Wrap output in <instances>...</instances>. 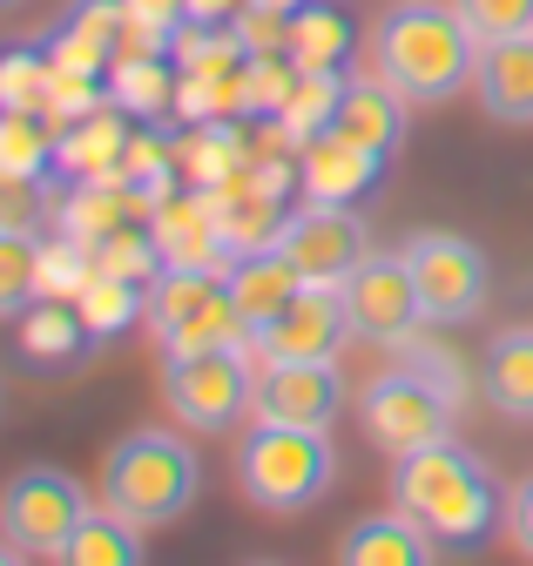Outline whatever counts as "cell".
<instances>
[{"mask_svg":"<svg viewBox=\"0 0 533 566\" xmlns=\"http://www.w3.org/2000/svg\"><path fill=\"white\" fill-rule=\"evenodd\" d=\"M452 405L459 391L432 371V365H398V371H378L365 391H358V418H365V439L391 459H406L432 439H452Z\"/></svg>","mask_w":533,"mask_h":566,"instance_id":"8992f818","label":"cell"},{"mask_svg":"<svg viewBox=\"0 0 533 566\" xmlns=\"http://www.w3.org/2000/svg\"><path fill=\"white\" fill-rule=\"evenodd\" d=\"M48 223V182L0 176V230H41Z\"/></svg>","mask_w":533,"mask_h":566,"instance_id":"d6a6232c","label":"cell"},{"mask_svg":"<svg viewBox=\"0 0 533 566\" xmlns=\"http://www.w3.org/2000/svg\"><path fill=\"white\" fill-rule=\"evenodd\" d=\"M243 8H250V0H189V21L196 28H230Z\"/></svg>","mask_w":533,"mask_h":566,"instance_id":"8d00e7d4","label":"cell"},{"mask_svg":"<svg viewBox=\"0 0 533 566\" xmlns=\"http://www.w3.org/2000/svg\"><path fill=\"white\" fill-rule=\"evenodd\" d=\"M338 297H345V324L352 337L365 344H412L419 324H426V304H419V283H412V263L406 250H372L345 283H338Z\"/></svg>","mask_w":533,"mask_h":566,"instance_id":"ba28073f","label":"cell"},{"mask_svg":"<svg viewBox=\"0 0 533 566\" xmlns=\"http://www.w3.org/2000/svg\"><path fill=\"white\" fill-rule=\"evenodd\" d=\"M473 95L493 122L526 128L533 122V34H506V41H480L473 61Z\"/></svg>","mask_w":533,"mask_h":566,"instance_id":"e0dca14e","label":"cell"},{"mask_svg":"<svg viewBox=\"0 0 533 566\" xmlns=\"http://www.w3.org/2000/svg\"><path fill=\"white\" fill-rule=\"evenodd\" d=\"M345 411V378L331 358H304V365H257V391H250V418H278V424H317L331 432V418Z\"/></svg>","mask_w":533,"mask_h":566,"instance_id":"4fadbf2b","label":"cell"},{"mask_svg":"<svg viewBox=\"0 0 533 566\" xmlns=\"http://www.w3.org/2000/svg\"><path fill=\"white\" fill-rule=\"evenodd\" d=\"M88 350V324L69 297H48V304H28L21 311V358L54 371V365H82Z\"/></svg>","mask_w":533,"mask_h":566,"instance_id":"603a6c76","label":"cell"},{"mask_svg":"<svg viewBox=\"0 0 533 566\" xmlns=\"http://www.w3.org/2000/svg\"><path fill=\"white\" fill-rule=\"evenodd\" d=\"M358 54V28L345 8H331V0H311V8L291 14V61L304 75H345V61Z\"/></svg>","mask_w":533,"mask_h":566,"instance_id":"44dd1931","label":"cell"},{"mask_svg":"<svg viewBox=\"0 0 533 566\" xmlns=\"http://www.w3.org/2000/svg\"><path fill=\"white\" fill-rule=\"evenodd\" d=\"M480 385L493 398V411L506 418H533V331L513 324L487 344V358H480Z\"/></svg>","mask_w":533,"mask_h":566,"instance_id":"cb8c5ba5","label":"cell"},{"mask_svg":"<svg viewBox=\"0 0 533 566\" xmlns=\"http://www.w3.org/2000/svg\"><path fill=\"white\" fill-rule=\"evenodd\" d=\"M203 492V459H196L176 432H128L108 459H102V506H115L136 526H169L196 506Z\"/></svg>","mask_w":533,"mask_h":566,"instance_id":"277c9868","label":"cell"},{"mask_svg":"<svg viewBox=\"0 0 533 566\" xmlns=\"http://www.w3.org/2000/svg\"><path fill=\"white\" fill-rule=\"evenodd\" d=\"M391 506L412 513L439 539V553H473L493 539V526H506L500 479L480 465V452L452 439H432L391 465Z\"/></svg>","mask_w":533,"mask_h":566,"instance_id":"6da1fadb","label":"cell"},{"mask_svg":"<svg viewBox=\"0 0 533 566\" xmlns=\"http://www.w3.org/2000/svg\"><path fill=\"white\" fill-rule=\"evenodd\" d=\"M128 8V21H143V28H156V34H182L189 28V0H122Z\"/></svg>","mask_w":533,"mask_h":566,"instance_id":"e575fe53","label":"cell"},{"mask_svg":"<svg viewBox=\"0 0 533 566\" xmlns=\"http://www.w3.org/2000/svg\"><path fill=\"white\" fill-rule=\"evenodd\" d=\"M82 513H88L82 479H69L61 465H28L8 485V500H0V533L34 559H61V546L82 526Z\"/></svg>","mask_w":533,"mask_h":566,"instance_id":"9c48e42d","label":"cell"},{"mask_svg":"<svg viewBox=\"0 0 533 566\" xmlns=\"http://www.w3.org/2000/svg\"><path fill=\"white\" fill-rule=\"evenodd\" d=\"M506 533H513V546L533 559V472L506 492Z\"/></svg>","mask_w":533,"mask_h":566,"instance_id":"d590c367","label":"cell"},{"mask_svg":"<svg viewBox=\"0 0 533 566\" xmlns=\"http://www.w3.org/2000/svg\"><path fill=\"white\" fill-rule=\"evenodd\" d=\"M163 391L169 411L189 424V432H230L237 418H250V350H196V358H169L163 365Z\"/></svg>","mask_w":533,"mask_h":566,"instance_id":"52a82bcc","label":"cell"},{"mask_svg":"<svg viewBox=\"0 0 533 566\" xmlns=\"http://www.w3.org/2000/svg\"><path fill=\"white\" fill-rule=\"evenodd\" d=\"M338 559L345 566H432L439 559V539L412 520V513H372L358 520L345 539H338Z\"/></svg>","mask_w":533,"mask_h":566,"instance_id":"d6986e66","label":"cell"},{"mask_svg":"<svg viewBox=\"0 0 533 566\" xmlns=\"http://www.w3.org/2000/svg\"><path fill=\"white\" fill-rule=\"evenodd\" d=\"M338 95H345V75H304V82L291 88V102L271 115L278 135H284V142H311V135H324L331 115H338Z\"/></svg>","mask_w":533,"mask_h":566,"instance_id":"f546056e","label":"cell"},{"mask_svg":"<svg viewBox=\"0 0 533 566\" xmlns=\"http://www.w3.org/2000/svg\"><path fill=\"white\" fill-rule=\"evenodd\" d=\"M54 149H61V176H82V182H88V176L115 169V163H122V149H128L122 108H115V102H102V108H88V115H75V122H61Z\"/></svg>","mask_w":533,"mask_h":566,"instance_id":"7402d4cb","label":"cell"},{"mask_svg":"<svg viewBox=\"0 0 533 566\" xmlns=\"http://www.w3.org/2000/svg\"><path fill=\"white\" fill-rule=\"evenodd\" d=\"M14 553H21V546H14V539H8V533H0V566H8V559H14Z\"/></svg>","mask_w":533,"mask_h":566,"instance_id":"f35d334b","label":"cell"},{"mask_svg":"<svg viewBox=\"0 0 533 566\" xmlns=\"http://www.w3.org/2000/svg\"><path fill=\"white\" fill-rule=\"evenodd\" d=\"M406 263H412V283H419L426 324H466V317H480V304H487V256L466 237L419 230V237H406Z\"/></svg>","mask_w":533,"mask_h":566,"instance_id":"30bf717a","label":"cell"},{"mask_svg":"<svg viewBox=\"0 0 533 566\" xmlns=\"http://www.w3.org/2000/svg\"><path fill=\"white\" fill-rule=\"evenodd\" d=\"M149 237H156V250H163L169 270H230L237 263L230 243H223L210 189H169L149 209Z\"/></svg>","mask_w":533,"mask_h":566,"instance_id":"5bb4252c","label":"cell"},{"mask_svg":"<svg viewBox=\"0 0 533 566\" xmlns=\"http://www.w3.org/2000/svg\"><path fill=\"white\" fill-rule=\"evenodd\" d=\"M278 250L297 263L304 283H331V291H338V283L372 256V237H365V223H358V209L304 202V209H291V217H284Z\"/></svg>","mask_w":533,"mask_h":566,"instance_id":"8fae6325","label":"cell"},{"mask_svg":"<svg viewBox=\"0 0 533 566\" xmlns=\"http://www.w3.org/2000/svg\"><path fill=\"white\" fill-rule=\"evenodd\" d=\"M480 34L459 21L452 0H398L372 28V67L406 95V102H452L473 88Z\"/></svg>","mask_w":533,"mask_h":566,"instance_id":"7a4b0ae2","label":"cell"},{"mask_svg":"<svg viewBox=\"0 0 533 566\" xmlns=\"http://www.w3.org/2000/svg\"><path fill=\"white\" fill-rule=\"evenodd\" d=\"M169 61L176 54H156V48H143V54H115V67H108V82H115V108L122 115H163L169 102H176V82L182 75H169Z\"/></svg>","mask_w":533,"mask_h":566,"instance_id":"484cf974","label":"cell"},{"mask_svg":"<svg viewBox=\"0 0 533 566\" xmlns=\"http://www.w3.org/2000/svg\"><path fill=\"white\" fill-rule=\"evenodd\" d=\"M459 21L480 41H506V34H533V0H452Z\"/></svg>","mask_w":533,"mask_h":566,"instance_id":"1f68e13d","label":"cell"},{"mask_svg":"<svg viewBox=\"0 0 533 566\" xmlns=\"http://www.w3.org/2000/svg\"><path fill=\"white\" fill-rule=\"evenodd\" d=\"M75 311H82L88 337H108V331H128L136 317H149V291H143V283H128V276L95 270L82 291H75Z\"/></svg>","mask_w":533,"mask_h":566,"instance_id":"83f0119b","label":"cell"},{"mask_svg":"<svg viewBox=\"0 0 533 566\" xmlns=\"http://www.w3.org/2000/svg\"><path fill=\"white\" fill-rule=\"evenodd\" d=\"M257 8H278V14H297V8H311V0H257Z\"/></svg>","mask_w":533,"mask_h":566,"instance_id":"74e56055","label":"cell"},{"mask_svg":"<svg viewBox=\"0 0 533 566\" xmlns=\"http://www.w3.org/2000/svg\"><path fill=\"white\" fill-rule=\"evenodd\" d=\"M237 34H243V48H250V54H291V14L257 8V0L237 14Z\"/></svg>","mask_w":533,"mask_h":566,"instance_id":"836d02e7","label":"cell"},{"mask_svg":"<svg viewBox=\"0 0 533 566\" xmlns=\"http://www.w3.org/2000/svg\"><path fill=\"white\" fill-rule=\"evenodd\" d=\"M331 128H345L372 149L398 156V142H406V95H398L385 75H345V95H338V115Z\"/></svg>","mask_w":533,"mask_h":566,"instance_id":"ffe728a7","label":"cell"},{"mask_svg":"<svg viewBox=\"0 0 533 566\" xmlns=\"http://www.w3.org/2000/svg\"><path fill=\"white\" fill-rule=\"evenodd\" d=\"M122 34H128V8L122 0H75L69 14L54 21V67H75V75H108L115 54H122Z\"/></svg>","mask_w":533,"mask_h":566,"instance_id":"2e32d148","label":"cell"},{"mask_svg":"<svg viewBox=\"0 0 533 566\" xmlns=\"http://www.w3.org/2000/svg\"><path fill=\"white\" fill-rule=\"evenodd\" d=\"M149 331L169 358H196V350H250L257 331L230 304L223 270H163L149 283Z\"/></svg>","mask_w":533,"mask_h":566,"instance_id":"5b68a950","label":"cell"},{"mask_svg":"<svg viewBox=\"0 0 533 566\" xmlns=\"http://www.w3.org/2000/svg\"><path fill=\"white\" fill-rule=\"evenodd\" d=\"M0 8H14V0H0Z\"/></svg>","mask_w":533,"mask_h":566,"instance_id":"ab89813d","label":"cell"},{"mask_svg":"<svg viewBox=\"0 0 533 566\" xmlns=\"http://www.w3.org/2000/svg\"><path fill=\"white\" fill-rule=\"evenodd\" d=\"M61 559H75V566H136L143 559V526L122 520L115 506H88L82 526L69 533V546H61Z\"/></svg>","mask_w":533,"mask_h":566,"instance_id":"d4e9b609","label":"cell"},{"mask_svg":"<svg viewBox=\"0 0 533 566\" xmlns=\"http://www.w3.org/2000/svg\"><path fill=\"white\" fill-rule=\"evenodd\" d=\"M331 479H338V452L317 424L250 418V432L237 439V485L263 513H311L331 492Z\"/></svg>","mask_w":533,"mask_h":566,"instance_id":"3957f363","label":"cell"},{"mask_svg":"<svg viewBox=\"0 0 533 566\" xmlns=\"http://www.w3.org/2000/svg\"><path fill=\"white\" fill-rule=\"evenodd\" d=\"M223 283H230V304L243 311V324L250 331H263L297 291H304V276H297V263L271 243V250H243L230 270H223Z\"/></svg>","mask_w":533,"mask_h":566,"instance_id":"ac0fdd59","label":"cell"},{"mask_svg":"<svg viewBox=\"0 0 533 566\" xmlns=\"http://www.w3.org/2000/svg\"><path fill=\"white\" fill-rule=\"evenodd\" d=\"M352 337L345 324V297L331 283H304V291L257 331L250 358L257 365H304V358H338V344Z\"/></svg>","mask_w":533,"mask_h":566,"instance_id":"7c38bea8","label":"cell"},{"mask_svg":"<svg viewBox=\"0 0 533 566\" xmlns=\"http://www.w3.org/2000/svg\"><path fill=\"white\" fill-rule=\"evenodd\" d=\"M385 149H372V142H358V135H345V128H324V135H311L304 142V156H297V182H304V196L311 202H338V209H352L358 196H372L378 189V176H385Z\"/></svg>","mask_w":533,"mask_h":566,"instance_id":"9a60e30c","label":"cell"},{"mask_svg":"<svg viewBox=\"0 0 533 566\" xmlns=\"http://www.w3.org/2000/svg\"><path fill=\"white\" fill-rule=\"evenodd\" d=\"M41 297V230H0V317Z\"/></svg>","mask_w":533,"mask_h":566,"instance_id":"f1b7e54d","label":"cell"},{"mask_svg":"<svg viewBox=\"0 0 533 566\" xmlns=\"http://www.w3.org/2000/svg\"><path fill=\"white\" fill-rule=\"evenodd\" d=\"M54 169H61V149H54V135L34 122V108H0V176L48 182Z\"/></svg>","mask_w":533,"mask_h":566,"instance_id":"4316f807","label":"cell"},{"mask_svg":"<svg viewBox=\"0 0 533 566\" xmlns=\"http://www.w3.org/2000/svg\"><path fill=\"white\" fill-rule=\"evenodd\" d=\"M48 88H54V54L0 48V108H41Z\"/></svg>","mask_w":533,"mask_h":566,"instance_id":"4dcf8cb0","label":"cell"}]
</instances>
